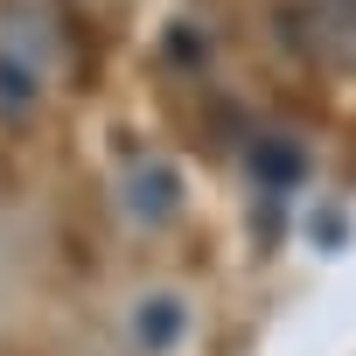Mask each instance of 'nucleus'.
I'll use <instances>...</instances> for the list:
<instances>
[{"label": "nucleus", "mask_w": 356, "mask_h": 356, "mask_svg": "<svg viewBox=\"0 0 356 356\" xmlns=\"http://www.w3.org/2000/svg\"><path fill=\"white\" fill-rule=\"evenodd\" d=\"M126 335H133L140 356H175V349L189 342V300L168 293V286L133 293V307H126Z\"/></svg>", "instance_id": "f257e3e1"}, {"label": "nucleus", "mask_w": 356, "mask_h": 356, "mask_svg": "<svg viewBox=\"0 0 356 356\" xmlns=\"http://www.w3.org/2000/svg\"><path fill=\"white\" fill-rule=\"evenodd\" d=\"M126 210H133L140 224H168L175 210H182V175H175L168 161L133 168V182H126Z\"/></svg>", "instance_id": "f03ea898"}, {"label": "nucleus", "mask_w": 356, "mask_h": 356, "mask_svg": "<svg viewBox=\"0 0 356 356\" xmlns=\"http://www.w3.org/2000/svg\"><path fill=\"white\" fill-rule=\"evenodd\" d=\"M42 63H29L22 49H8L0 42V119H22V112H35V98H42Z\"/></svg>", "instance_id": "7ed1b4c3"}]
</instances>
